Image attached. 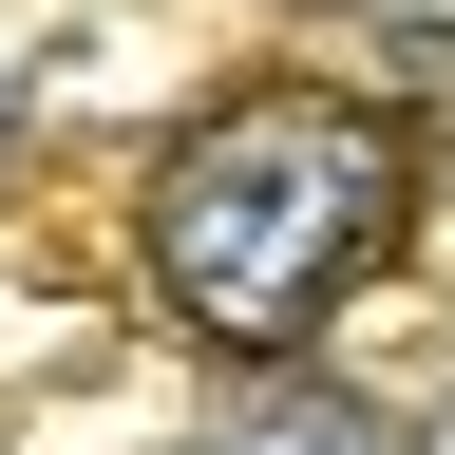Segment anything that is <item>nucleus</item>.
<instances>
[{"label": "nucleus", "instance_id": "obj_1", "mask_svg": "<svg viewBox=\"0 0 455 455\" xmlns=\"http://www.w3.org/2000/svg\"><path fill=\"white\" fill-rule=\"evenodd\" d=\"M379 247H398V133L341 95H228L152 152V284L228 361L323 341Z\"/></svg>", "mask_w": 455, "mask_h": 455}, {"label": "nucleus", "instance_id": "obj_2", "mask_svg": "<svg viewBox=\"0 0 455 455\" xmlns=\"http://www.w3.org/2000/svg\"><path fill=\"white\" fill-rule=\"evenodd\" d=\"M209 455H379V418L361 398H284V418H228Z\"/></svg>", "mask_w": 455, "mask_h": 455}]
</instances>
